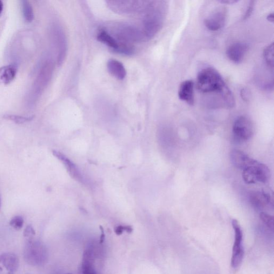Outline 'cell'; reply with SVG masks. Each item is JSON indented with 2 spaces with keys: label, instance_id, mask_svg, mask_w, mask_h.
<instances>
[{
  "label": "cell",
  "instance_id": "1",
  "mask_svg": "<svg viewBox=\"0 0 274 274\" xmlns=\"http://www.w3.org/2000/svg\"><path fill=\"white\" fill-rule=\"evenodd\" d=\"M197 86L203 94H218L223 99L225 107L232 108L235 100L223 78L215 69L207 67L200 70L197 79Z\"/></svg>",
  "mask_w": 274,
  "mask_h": 274
},
{
  "label": "cell",
  "instance_id": "2",
  "mask_svg": "<svg viewBox=\"0 0 274 274\" xmlns=\"http://www.w3.org/2000/svg\"><path fill=\"white\" fill-rule=\"evenodd\" d=\"M153 1H108V8L121 15L144 14L150 8Z\"/></svg>",
  "mask_w": 274,
  "mask_h": 274
},
{
  "label": "cell",
  "instance_id": "3",
  "mask_svg": "<svg viewBox=\"0 0 274 274\" xmlns=\"http://www.w3.org/2000/svg\"><path fill=\"white\" fill-rule=\"evenodd\" d=\"M111 36L121 43L131 44L147 41L141 28L127 24H118L111 28Z\"/></svg>",
  "mask_w": 274,
  "mask_h": 274
},
{
  "label": "cell",
  "instance_id": "4",
  "mask_svg": "<svg viewBox=\"0 0 274 274\" xmlns=\"http://www.w3.org/2000/svg\"><path fill=\"white\" fill-rule=\"evenodd\" d=\"M24 255L26 262L32 266L42 265L48 256L45 245L34 239L26 241Z\"/></svg>",
  "mask_w": 274,
  "mask_h": 274
},
{
  "label": "cell",
  "instance_id": "5",
  "mask_svg": "<svg viewBox=\"0 0 274 274\" xmlns=\"http://www.w3.org/2000/svg\"><path fill=\"white\" fill-rule=\"evenodd\" d=\"M244 181L249 184L257 183H266L271 177V172L268 166L256 160L243 170Z\"/></svg>",
  "mask_w": 274,
  "mask_h": 274
},
{
  "label": "cell",
  "instance_id": "6",
  "mask_svg": "<svg viewBox=\"0 0 274 274\" xmlns=\"http://www.w3.org/2000/svg\"><path fill=\"white\" fill-rule=\"evenodd\" d=\"M254 131L253 123L247 117L239 116L233 123V136L237 142L243 143L250 139L253 135Z\"/></svg>",
  "mask_w": 274,
  "mask_h": 274
},
{
  "label": "cell",
  "instance_id": "7",
  "mask_svg": "<svg viewBox=\"0 0 274 274\" xmlns=\"http://www.w3.org/2000/svg\"><path fill=\"white\" fill-rule=\"evenodd\" d=\"M232 224L235 232V241L233 246L231 266L233 268H237L241 264L244 257L243 232L236 219L232 220Z\"/></svg>",
  "mask_w": 274,
  "mask_h": 274
},
{
  "label": "cell",
  "instance_id": "8",
  "mask_svg": "<svg viewBox=\"0 0 274 274\" xmlns=\"http://www.w3.org/2000/svg\"><path fill=\"white\" fill-rule=\"evenodd\" d=\"M226 19V10L219 8L213 11L204 20V24L207 29L211 31H217L224 26Z\"/></svg>",
  "mask_w": 274,
  "mask_h": 274
},
{
  "label": "cell",
  "instance_id": "9",
  "mask_svg": "<svg viewBox=\"0 0 274 274\" xmlns=\"http://www.w3.org/2000/svg\"><path fill=\"white\" fill-rule=\"evenodd\" d=\"M19 259L15 254L8 252L0 255V274H15L19 267Z\"/></svg>",
  "mask_w": 274,
  "mask_h": 274
},
{
  "label": "cell",
  "instance_id": "10",
  "mask_svg": "<svg viewBox=\"0 0 274 274\" xmlns=\"http://www.w3.org/2000/svg\"><path fill=\"white\" fill-rule=\"evenodd\" d=\"M247 45L243 43H235L231 44L226 50V54L232 62L239 64L241 63L247 52Z\"/></svg>",
  "mask_w": 274,
  "mask_h": 274
},
{
  "label": "cell",
  "instance_id": "11",
  "mask_svg": "<svg viewBox=\"0 0 274 274\" xmlns=\"http://www.w3.org/2000/svg\"><path fill=\"white\" fill-rule=\"evenodd\" d=\"M95 247L91 244L83 254L82 274H98L95 266Z\"/></svg>",
  "mask_w": 274,
  "mask_h": 274
},
{
  "label": "cell",
  "instance_id": "12",
  "mask_svg": "<svg viewBox=\"0 0 274 274\" xmlns=\"http://www.w3.org/2000/svg\"><path fill=\"white\" fill-rule=\"evenodd\" d=\"M194 86V83L191 80H186L180 84L178 91L179 99L191 106L195 103Z\"/></svg>",
  "mask_w": 274,
  "mask_h": 274
},
{
  "label": "cell",
  "instance_id": "13",
  "mask_svg": "<svg viewBox=\"0 0 274 274\" xmlns=\"http://www.w3.org/2000/svg\"><path fill=\"white\" fill-rule=\"evenodd\" d=\"M230 157L232 164L236 168L243 170L255 161L244 152L237 149L231 151Z\"/></svg>",
  "mask_w": 274,
  "mask_h": 274
},
{
  "label": "cell",
  "instance_id": "14",
  "mask_svg": "<svg viewBox=\"0 0 274 274\" xmlns=\"http://www.w3.org/2000/svg\"><path fill=\"white\" fill-rule=\"evenodd\" d=\"M271 197L269 194L264 191L253 192L250 194V202L255 209L261 210L266 208L271 203Z\"/></svg>",
  "mask_w": 274,
  "mask_h": 274
},
{
  "label": "cell",
  "instance_id": "15",
  "mask_svg": "<svg viewBox=\"0 0 274 274\" xmlns=\"http://www.w3.org/2000/svg\"><path fill=\"white\" fill-rule=\"evenodd\" d=\"M56 38L58 50L57 64L61 65L65 58L67 51V43L64 33L59 28L56 29Z\"/></svg>",
  "mask_w": 274,
  "mask_h": 274
},
{
  "label": "cell",
  "instance_id": "16",
  "mask_svg": "<svg viewBox=\"0 0 274 274\" xmlns=\"http://www.w3.org/2000/svg\"><path fill=\"white\" fill-rule=\"evenodd\" d=\"M15 64H9L0 68V84L8 85L14 80L17 73Z\"/></svg>",
  "mask_w": 274,
  "mask_h": 274
},
{
  "label": "cell",
  "instance_id": "17",
  "mask_svg": "<svg viewBox=\"0 0 274 274\" xmlns=\"http://www.w3.org/2000/svg\"><path fill=\"white\" fill-rule=\"evenodd\" d=\"M108 68L110 74L119 80H123L126 77V71L124 66L116 59L109 60Z\"/></svg>",
  "mask_w": 274,
  "mask_h": 274
},
{
  "label": "cell",
  "instance_id": "18",
  "mask_svg": "<svg viewBox=\"0 0 274 274\" xmlns=\"http://www.w3.org/2000/svg\"><path fill=\"white\" fill-rule=\"evenodd\" d=\"M21 2L23 15L25 21L29 23L32 22L35 18L34 11H33L32 5L29 1H25V0Z\"/></svg>",
  "mask_w": 274,
  "mask_h": 274
},
{
  "label": "cell",
  "instance_id": "19",
  "mask_svg": "<svg viewBox=\"0 0 274 274\" xmlns=\"http://www.w3.org/2000/svg\"><path fill=\"white\" fill-rule=\"evenodd\" d=\"M264 58L267 65L273 70L274 68V44L267 46L264 51Z\"/></svg>",
  "mask_w": 274,
  "mask_h": 274
},
{
  "label": "cell",
  "instance_id": "20",
  "mask_svg": "<svg viewBox=\"0 0 274 274\" xmlns=\"http://www.w3.org/2000/svg\"><path fill=\"white\" fill-rule=\"evenodd\" d=\"M3 118L14 122L16 124H21L32 121L33 118H35V116L25 117L16 115L6 114L4 115Z\"/></svg>",
  "mask_w": 274,
  "mask_h": 274
},
{
  "label": "cell",
  "instance_id": "21",
  "mask_svg": "<svg viewBox=\"0 0 274 274\" xmlns=\"http://www.w3.org/2000/svg\"><path fill=\"white\" fill-rule=\"evenodd\" d=\"M260 218L265 224L272 231L274 230V218L266 213H260Z\"/></svg>",
  "mask_w": 274,
  "mask_h": 274
},
{
  "label": "cell",
  "instance_id": "22",
  "mask_svg": "<svg viewBox=\"0 0 274 274\" xmlns=\"http://www.w3.org/2000/svg\"><path fill=\"white\" fill-rule=\"evenodd\" d=\"M24 219L21 216H16L13 218L9 223L12 228L16 230H21L24 225Z\"/></svg>",
  "mask_w": 274,
  "mask_h": 274
},
{
  "label": "cell",
  "instance_id": "23",
  "mask_svg": "<svg viewBox=\"0 0 274 274\" xmlns=\"http://www.w3.org/2000/svg\"><path fill=\"white\" fill-rule=\"evenodd\" d=\"M23 234L26 241H28V240L34 239L36 232L34 228H33V226L31 225H29L26 226Z\"/></svg>",
  "mask_w": 274,
  "mask_h": 274
},
{
  "label": "cell",
  "instance_id": "24",
  "mask_svg": "<svg viewBox=\"0 0 274 274\" xmlns=\"http://www.w3.org/2000/svg\"><path fill=\"white\" fill-rule=\"evenodd\" d=\"M133 231L132 227L130 226H122L119 225L116 227L115 229V232L117 235L119 236L122 235V234L126 231L129 233H131Z\"/></svg>",
  "mask_w": 274,
  "mask_h": 274
},
{
  "label": "cell",
  "instance_id": "25",
  "mask_svg": "<svg viewBox=\"0 0 274 274\" xmlns=\"http://www.w3.org/2000/svg\"><path fill=\"white\" fill-rule=\"evenodd\" d=\"M255 1H251L250 2L248 6H247L245 14L243 16V19L249 18L252 14L254 9L255 6Z\"/></svg>",
  "mask_w": 274,
  "mask_h": 274
},
{
  "label": "cell",
  "instance_id": "26",
  "mask_svg": "<svg viewBox=\"0 0 274 274\" xmlns=\"http://www.w3.org/2000/svg\"><path fill=\"white\" fill-rule=\"evenodd\" d=\"M238 2V1H236V0H222V1H219V3L225 4H233Z\"/></svg>",
  "mask_w": 274,
  "mask_h": 274
},
{
  "label": "cell",
  "instance_id": "27",
  "mask_svg": "<svg viewBox=\"0 0 274 274\" xmlns=\"http://www.w3.org/2000/svg\"><path fill=\"white\" fill-rule=\"evenodd\" d=\"M100 229H101V230H102V234H101V237H100V243L103 244L104 242L105 235L104 233V230L102 226H100Z\"/></svg>",
  "mask_w": 274,
  "mask_h": 274
},
{
  "label": "cell",
  "instance_id": "28",
  "mask_svg": "<svg viewBox=\"0 0 274 274\" xmlns=\"http://www.w3.org/2000/svg\"><path fill=\"white\" fill-rule=\"evenodd\" d=\"M267 19L268 20V21L270 22H271V23H274V13L273 12L270 13V14L268 16H267Z\"/></svg>",
  "mask_w": 274,
  "mask_h": 274
},
{
  "label": "cell",
  "instance_id": "29",
  "mask_svg": "<svg viewBox=\"0 0 274 274\" xmlns=\"http://www.w3.org/2000/svg\"><path fill=\"white\" fill-rule=\"evenodd\" d=\"M3 9V3L1 0H0V14H1Z\"/></svg>",
  "mask_w": 274,
  "mask_h": 274
},
{
  "label": "cell",
  "instance_id": "30",
  "mask_svg": "<svg viewBox=\"0 0 274 274\" xmlns=\"http://www.w3.org/2000/svg\"></svg>",
  "mask_w": 274,
  "mask_h": 274
}]
</instances>
